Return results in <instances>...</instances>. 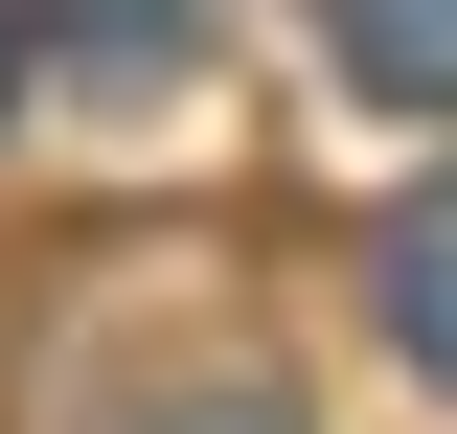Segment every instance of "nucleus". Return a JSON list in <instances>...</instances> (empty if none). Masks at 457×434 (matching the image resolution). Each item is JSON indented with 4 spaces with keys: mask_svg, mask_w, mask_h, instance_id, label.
I'll return each mask as SVG.
<instances>
[{
    "mask_svg": "<svg viewBox=\"0 0 457 434\" xmlns=\"http://www.w3.org/2000/svg\"><path fill=\"white\" fill-rule=\"evenodd\" d=\"M320 46L366 114H457V0H320Z\"/></svg>",
    "mask_w": 457,
    "mask_h": 434,
    "instance_id": "obj_1",
    "label": "nucleus"
},
{
    "mask_svg": "<svg viewBox=\"0 0 457 434\" xmlns=\"http://www.w3.org/2000/svg\"><path fill=\"white\" fill-rule=\"evenodd\" d=\"M389 343H411V366H457V183H411V206H389Z\"/></svg>",
    "mask_w": 457,
    "mask_h": 434,
    "instance_id": "obj_2",
    "label": "nucleus"
},
{
    "mask_svg": "<svg viewBox=\"0 0 457 434\" xmlns=\"http://www.w3.org/2000/svg\"><path fill=\"white\" fill-rule=\"evenodd\" d=\"M69 23H92V46H114V69H137V46H161V23H183V0H69Z\"/></svg>",
    "mask_w": 457,
    "mask_h": 434,
    "instance_id": "obj_3",
    "label": "nucleus"
}]
</instances>
